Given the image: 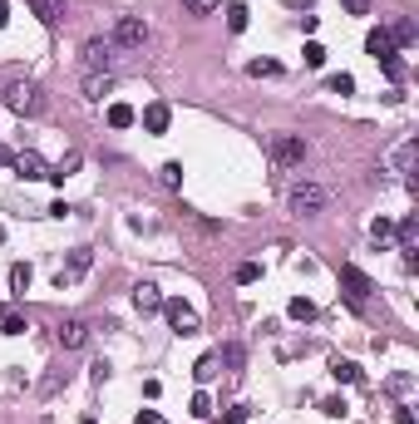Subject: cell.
<instances>
[{
    "label": "cell",
    "instance_id": "cell-1",
    "mask_svg": "<svg viewBox=\"0 0 419 424\" xmlns=\"http://www.w3.org/2000/svg\"><path fill=\"white\" fill-rule=\"evenodd\" d=\"M5 108L10 113H20V118H35V113H45V94H40V84H30V79H15V84H5Z\"/></svg>",
    "mask_w": 419,
    "mask_h": 424
},
{
    "label": "cell",
    "instance_id": "cell-2",
    "mask_svg": "<svg viewBox=\"0 0 419 424\" xmlns=\"http://www.w3.org/2000/svg\"><path fill=\"white\" fill-rule=\"evenodd\" d=\"M325 203H330V193H325L320 183H296V188H291V212H296V217H320Z\"/></svg>",
    "mask_w": 419,
    "mask_h": 424
},
{
    "label": "cell",
    "instance_id": "cell-3",
    "mask_svg": "<svg viewBox=\"0 0 419 424\" xmlns=\"http://www.w3.org/2000/svg\"><path fill=\"white\" fill-rule=\"evenodd\" d=\"M113 45H123V50H143V45H148V25H143L138 15H123V20L113 25Z\"/></svg>",
    "mask_w": 419,
    "mask_h": 424
},
{
    "label": "cell",
    "instance_id": "cell-4",
    "mask_svg": "<svg viewBox=\"0 0 419 424\" xmlns=\"http://www.w3.org/2000/svg\"><path fill=\"white\" fill-rule=\"evenodd\" d=\"M84 65H89V74H108L113 69V40H84Z\"/></svg>",
    "mask_w": 419,
    "mask_h": 424
},
{
    "label": "cell",
    "instance_id": "cell-5",
    "mask_svg": "<svg viewBox=\"0 0 419 424\" xmlns=\"http://www.w3.org/2000/svg\"><path fill=\"white\" fill-rule=\"evenodd\" d=\"M163 316H168V325H173L178 335H198V311H193V306H183V301H163Z\"/></svg>",
    "mask_w": 419,
    "mask_h": 424
},
{
    "label": "cell",
    "instance_id": "cell-6",
    "mask_svg": "<svg viewBox=\"0 0 419 424\" xmlns=\"http://www.w3.org/2000/svg\"><path fill=\"white\" fill-rule=\"evenodd\" d=\"M272 158H276V163H281V168H296V163H301V158H306V143H301V138H296V133H281V138H276V143H272Z\"/></svg>",
    "mask_w": 419,
    "mask_h": 424
},
{
    "label": "cell",
    "instance_id": "cell-7",
    "mask_svg": "<svg viewBox=\"0 0 419 424\" xmlns=\"http://www.w3.org/2000/svg\"><path fill=\"white\" fill-rule=\"evenodd\" d=\"M10 168H15V173H20L25 183H40V178H50V163H45V158H40L35 148H25V153H15V163H10Z\"/></svg>",
    "mask_w": 419,
    "mask_h": 424
},
{
    "label": "cell",
    "instance_id": "cell-8",
    "mask_svg": "<svg viewBox=\"0 0 419 424\" xmlns=\"http://www.w3.org/2000/svg\"><path fill=\"white\" fill-rule=\"evenodd\" d=\"M340 286H345V296H350V301H355V306H360V301H365V296H370V291H375V286H370V277H365V272H360V267H350V262H345V267H340Z\"/></svg>",
    "mask_w": 419,
    "mask_h": 424
},
{
    "label": "cell",
    "instance_id": "cell-9",
    "mask_svg": "<svg viewBox=\"0 0 419 424\" xmlns=\"http://www.w3.org/2000/svg\"><path fill=\"white\" fill-rule=\"evenodd\" d=\"M55 340H60L65 350H79V345L89 340V325H84L79 316H69V320H60V330H55Z\"/></svg>",
    "mask_w": 419,
    "mask_h": 424
},
{
    "label": "cell",
    "instance_id": "cell-10",
    "mask_svg": "<svg viewBox=\"0 0 419 424\" xmlns=\"http://www.w3.org/2000/svg\"><path fill=\"white\" fill-rule=\"evenodd\" d=\"M133 306H138L143 316H153V311H163V291H158L153 281H138V286H133Z\"/></svg>",
    "mask_w": 419,
    "mask_h": 424
},
{
    "label": "cell",
    "instance_id": "cell-11",
    "mask_svg": "<svg viewBox=\"0 0 419 424\" xmlns=\"http://www.w3.org/2000/svg\"><path fill=\"white\" fill-rule=\"evenodd\" d=\"M89 267H94V252H89V247H74V252H69V267L60 272V286H65L69 277H84Z\"/></svg>",
    "mask_w": 419,
    "mask_h": 424
},
{
    "label": "cell",
    "instance_id": "cell-12",
    "mask_svg": "<svg viewBox=\"0 0 419 424\" xmlns=\"http://www.w3.org/2000/svg\"><path fill=\"white\" fill-rule=\"evenodd\" d=\"M168 123H173V108L168 104H148L143 108V128H148V133H168Z\"/></svg>",
    "mask_w": 419,
    "mask_h": 424
},
{
    "label": "cell",
    "instance_id": "cell-13",
    "mask_svg": "<svg viewBox=\"0 0 419 424\" xmlns=\"http://www.w3.org/2000/svg\"><path fill=\"white\" fill-rule=\"evenodd\" d=\"M365 55H375V60H385V55H400V50H395V40H390V30H370V35H365Z\"/></svg>",
    "mask_w": 419,
    "mask_h": 424
},
{
    "label": "cell",
    "instance_id": "cell-14",
    "mask_svg": "<svg viewBox=\"0 0 419 424\" xmlns=\"http://www.w3.org/2000/svg\"><path fill=\"white\" fill-rule=\"evenodd\" d=\"M415 153H419V143H415V138H405V143L390 153V168H395V173H410V168H415Z\"/></svg>",
    "mask_w": 419,
    "mask_h": 424
},
{
    "label": "cell",
    "instance_id": "cell-15",
    "mask_svg": "<svg viewBox=\"0 0 419 424\" xmlns=\"http://www.w3.org/2000/svg\"><path fill=\"white\" fill-rule=\"evenodd\" d=\"M30 10H35L45 25H60V20H65V0H30Z\"/></svg>",
    "mask_w": 419,
    "mask_h": 424
},
{
    "label": "cell",
    "instance_id": "cell-16",
    "mask_svg": "<svg viewBox=\"0 0 419 424\" xmlns=\"http://www.w3.org/2000/svg\"><path fill=\"white\" fill-rule=\"evenodd\" d=\"M217 365H227V370H242V365H247V350H242L237 340H227V345H222V355H217Z\"/></svg>",
    "mask_w": 419,
    "mask_h": 424
},
{
    "label": "cell",
    "instance_id": "cell-17",
    "mask_svg": "<svg viewBox=\"0 0 419 424\" xmlns=\"http://www.w3.org/2000/svg\"><path fill=\"white\" fill-rule=\"evenodd\" d=\"M108 89H113V74H89L84 79V99H104Z\"/></svg>",
    "mask_w": 419,
    "mask_h": 424
},
{
    "label": "cell",
    "instance_id": "cell-18",
    "mask_svg": "<svg viewBox=\"0 0 419 424\" xmlns=\"http://www.w3.org/2000/svg\"><path fill=\"white\" fill-rule=\"evenodd\" d=\"M30 281H35L30 262H15V267H10V291H30Z\"/></svg>",
    "mask_w": 419,
    "mask_h": 424
},
{
    "label": "cell",
    "instance_id": "cell-19",
    "mask_svg": "<svg viewBox=\"0 0 419 424\" xmlns=\"http://www.w3.org/2000/svg\"><path fill=\"white\" fill-rule=\"evenodd\" d=\"M330 375H335L340 385H355V380H360V365H355V360H330Z\"/></svg>",
    "mask_w": 419,
    "mask_h": 424
},
{
    "label": "cell",
    "instance_id": "cell-20",
    "mask_svg": "<svg viewBox=\"0 0 419 424\" xmlns=\"http://www.w3.org/2000/svg\"><path fill=\"white\" fill-rule=\"evenodd\" d=\"M138 113H133V104H108V128H128Z\"/></svg>",
    "mask_w": 419,
    "mask_h": 424
},
{
    "label": "cell",
    "instance_id": "cell-21",
    "mask_svg": "<svg viewBox=\"0 0 419 424\" xmlns=\"http://www.w3.org/2000/svg\"><path fill=\"white\" fill-rule=\"evenodd\" d=\"M395 237H400V247L410 252V247H415V242H419V217H405V222L395 227Z\"/></svg>",
    "mask_w": 419,
    "mask_h": 424
},
{
    "label": "cell",
    "instance_id": "cell-22",
    "mask_svg": "<svg viewBox=\"0 0 419 424\" xmlns=\"http://www.w3.org/2000/svg\"><path fill=\"white\" fill-rule=\"evenodd\" d=\"M188 415H193V420H212V395H208V390H198V395H193Z\"/></svg>",
    "mask_w": 419,
    "mask_h": 424
},
{
    "label": "cell",
    "instance_id": "cell-23",
    "mask_svg": "<svg viewBox=\"0 0 419 424\" xmlns=\"http://www.w3.org/2000/svg\"><path fill=\"white\" fill-rule=\"evenodd\" d=\"M247 15H252L247 5H227V30H232V35H242V30H247Z\"/></svg>",
    "mask_w": 419,
    "mask_h": 424
},
{
    "label": "cell",
    "instance_id": "cell-24",
    "mask_svg": "<svg viewBox=\"0 0 419 424\" xmlns=\"http://www.w3.org/2000/svg\"><path fill=\"white\" fill-rule=\"evenodd\" d=\"M390 40L395 45H415V20H395L390 25Z\"/></svg>",
    "mask_w": 419,
    "mask_h": 424
},
{
    "label": "cell",
    "instance_id": "cell-25",
    "mask_svg": "<svg viewBox=\"0 0 419 424\" xmlns=\"http://www.w3.org/2000/svg\"><path fill=\"white\" fill-rule=\"evenodd\" d=\"M158 183L163 188H183V163H163L158 168Z\"/></svg>",
    "mask_w": 419,
    "mask_h": 424
},
{
    "label": "cell",
    "instance_id": "cell-26",
    "mask_svg": "<svg viewBox=\"0 0 419 424\" xmlns=\"http://www.w3.org/2000/svg\"><path fill=\"white\" fill-rule=\"evenodd\" d=\"M193 375H198V385H208L212 375H217V355H203V360L193 365Z\"/></svg>",
    "mask_w": 419,
    "mask_h": 424
},
{
    "label": "cell",
    "instance_id": "cell-27",
    "mask_svg": "<svg viewBox=\"0 0 419 424\" xmlns=\"http://www.w3.org/2000/svg\"><path fill=\"white\" fill-rule=\"evenodd\" d=\"M247 74H257V79L267 74V79H272V74H281V65H276V60H252V65H247Z\"/></svg>",
    "mask_w": 419,
    "mask_h": 424
},
{
    "label": "cell",
    "instance_id": "cell-28",
    "mask_svg": "<svg viewBox=\"0 0 419 424\" xmlns=\"http://www.w3.org/2000/svg\"><path fill=\"white\" fill-rule=\"evenodd\" d=\"M380 69H385V74H390L395 84L405 79V60H400V55H385V60H380Z\"/></svg>",
    "mask_w": 419,
    "mask_h": 424
},
{
    "label": "cell",
    "instance_id": "cell-29",
    "mask_svg": "<svg viewBox=\"0 0 419 424\" xmlns=\"http://www.w3.org/2000/svg\"><path fill=\"white\" fill-rule=\"evenodd\" d=\"M325 89H330V94H355V79H350V74H330Z\"/></svg>",
    "mask_w": 419,
    "mask_h": 424
},
{
    "label": "cell",
    "instance_id": "cell-30",
    "mask_svg": "<svg viewBox=\"0 0 419 424\" xmlns=\"http://www.w3.org/2000/svg\"><path fill=\"white\" fill-rule=\"evenodd\" d=\"M74 168H79V153H65V163H60V168H50V178H55V183H65Z\"/></svg>",
    "mask_w": 419,
    "mask_h": 424
},
{
    "label": "cell",
    "instance_id": "cell-31",
    "mask_svg": "<svg viewBox=\"0 0 419 424\" xmlns=\"http://www.w3.org/2000/svg\"><path fill=\"white\" fill-rule=\"evenodd\" d=\"M370 237H375V242H390V237H395V222H390V217H375V222H370Z\"/></svg>",
    "mask_w": 419,
    "mask_h": 424
},
{
    "label": "cell",
    "instance_id": "cell-32",
    "mask_svg": "<svg viewBox=\"0 0 419 424\" xmlns=\"http://www.w3.org/2000/svg\"><path fill=\"white\" fill-rule=\"evenodd\" d=\"M257 277H262V267H257V262H242V267H237V281H242V286H252Z\"/></svg>",
    "mask_w": 419,
    "mask_h": 424
},
{
    "label": "cell",
    "instance_id": "cell-33",
    "mask_svg": "<svg viewBox=\"0 0 419 424\" xmlns=\"http://www.w3.org/2000/svg\"><path fill=\"white\" fill-rule=\"evenodd\" d=\"M291 316H296V320H311V316H315V306L306 301V296H296V301H291Z\"/></svg>",
    "mask_w": 419,
    "mask_h": 424
},
{
    "label": "cell",
    "instance_id": "cell-34",
    "mask_svg": "<svg viewBox=\"0 0 419 424\" xmlns=\"http://www.w3.org/2000/svg\"><path fill=\"white\" fill-rule=\"evenodd\" d=\"M0 325H5V335H25V330H30L25 316H0Z\"/></svg>",
    "mask_w": 419,
    "mask_h": 424
},
{
    "label": "cell",
    "instance_id": "cell-35",
    "mask_svg": "<svg viewBox=\"0 0 419 424\" xmlns=\"http://www.w3.org/2000/svg\"><path fill=\"white\" fill-rule=\"evenodd\" d=\"M301 55H306V65H311V69H320V65H325V50H320V45H306V50H301Z\"/></svg>",
    "mask_w": 419,
    "mask_h": 424
},
{
    "label": "cell",
    "instance_id": "cell-36",
    "mask_svg": "<svg viewBox=\"0 0 419 424\" xmlns=\"http://www.w3.org/2000/svg\"><path fill=\"white\" fill-rule=\"evenodd\" d=\"M183 5H188V10H193V15H208V10H217V5H222V0H183Z\"/></svg>",
    "mask_w": 419,
    "mask_h": 424
},
{
    "label": "cell",
    "instance_id": "cell-37",
    "mask_svg": "<svg viewBox=\"0 0 419 424\" xmlns=\"http://www.w3.org/2000/svg\"><path fill=\"white\" fill-rule=\"evenodd\" d=\"M222 424H247V405H237V410H227V415H222Z\"/></svg>",
    "mask_w": 419,
    "mask_h": 424
},
{
    "label": "cell",
    "instance_id": "cell-38",
    "mask_svg": "<svg viewBox=\"0 0 419 424\" xmlns=\"http://www.w3.org/2000/svg\"><path fill=\"white\" fill-rule=\"evenodd\" d=\"M345 15H370V0H345Z\"/></svg>",
    "mask_w": 419,
    "mask_h": 424
},
{
    "label": "cell",
    "instance_id": "cell-39",
    "mask_svg": "<svg viewBox=\"0 0 419 424\" xmlns=\"http://www.w3.org/2000/svg\"><path fill=\"white\" fill-rule=\"evenodd\" d=\"M133 424H168V420H163V415H153V410H138V420H133Z\"/></svg>",
    "mask_w": 419,
    "mask_h": 424
},
{
    "label": "cell",
    "instance_id": "cell-40",
    "mask_svg": "<svg viewBox=\"0 0 419 424\" xmlns=\"http://www.w3.org/2000/svg\"><path fill=\"white\" fill-rule=\"evenodd\" d=\"M395 424H415V410H395Z\"/></svg>",
    "mask_w": 419,
    "mask_h": 424
},
{
    "label": "cell",
    "instance_id": "cell-41",
    "mask_svg": "<svg viewBox=\"0 0 419 424\" xmlns=\"http://www.w3.org/2000/svg\"><path fill=\"white\" fill-rule=\"evenodd\" d=\"M5 25H10V5L0 0V30H5Z\"/></svg>",
    "mask_w": 419,
    "mask_h": 424
},
{
    "label": "cell",
    "instance_id": "cell-42",
    "mask_svg": "<svg viewBox=\"0 0 419 424\" xmlns=\"http://www.w3.org/2000/svg\"><path fill=\"white\" fill-rule=\"evenodd\" d=\"M5 163H15V153H10V148H0V168H5Z\"/></svg>",
    "mask_w": 419,
    "mask_h": 424
},
{
    "label": "cell",
    "instance_id": "cell-43",
    "mask_svg": "<svg viewBox=\"0 0 419 424\" xmlns=\"http://www.w3.org/2000/svg\"><path fill=\"white\" fill-rule=\"evenodd\" d=\"M0 242H5V227H0Z\"/></svg>",
    "mask_w": 419,
    "mask_h": 424
},
{
    "label": "cell",
    "instance_id": "cell-44",
    "mask_svg": "<svg viewBox=\"0 0 419 424\" xmlns=\"http://www.w3.org/2000/svg\"><path fill=\"white\" fill-rule=\"evenodd\" d=\"M0 316H5V306H0Z\"/></svg>",
    "mask_w": 419,
    "mask_h": 424
},
{
    "label": "cell",
    "instance_id": "cell-45",
    "mask_svg": "<svg viewBox=\"0 0 419 424\" xmlns=\"http://www.w3.org/2000/svg\"><path fill=\"white\" fill-rule=\"evenodd\" d=\"M84 424H94V420H84Z\"/></svg>",
    "mask_w": 419,
    "mask_h": 424
}]
</instances>
